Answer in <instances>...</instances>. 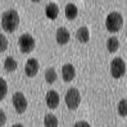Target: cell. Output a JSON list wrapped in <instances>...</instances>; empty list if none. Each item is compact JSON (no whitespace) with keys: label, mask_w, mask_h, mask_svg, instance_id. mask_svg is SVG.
Returning <instances> with one entry per match:
<instances>
[{"label":"cell","mask_w":127,"mask_h":127,"mask_svg":"<svg viewBox=\"0 0 127 127\" xmlns=\"http://www.w3.org/2000/svg\"><path fill=\"white\" fill-rule=\"evenodd\" d=\"M62 76L65 82H69L75 78V69L71 64H65L62 67Z\"/></svg>","instance_id":"obj_9"},{"label":"cell","mask_w":127,"mask_h":127,"mask_svg":"<svg viewBox=\"0 0 127 127\" xmlns=\"http://www.w3.org/2000/svg\"><path fill=\"white\" fill-rule=\"evenodd\" d=\"M65 16L69 20H72L76 18L78 15V9L73 3H68L65 6Z\"/></svg>","instance_id":"obj_13"},{"label":"cell","mask_w":127,"mask_h":127,"mask_svg":"<svg viewBox=\"0 0 127 127\" xmlns=\"http://www.w3.org/2000/svg\"><path fill=\"white\" fill-rule=\"evenodd\" d=\"M59 6L54 3H49L45 8V14L47 17L50 20H55L59 15Z\"/></svg>","instance_id":"obj_11"},{"label":"cell","mask_w":127,"mask_h":127,"mask_svg":"<svg viewBox=\"0 0 127 127\" xmlns=\"http://www.w3.org/2000/svg\"><path fill=\"white\" fill-rule=\"evenodd\" d=\"M126 63L121 58L116 57L112 60L111 64H110V71L114 78L119 79L122 77L126 73Z\"/></svg>","instance_id":"obj_4"},{"label":"cell","mask_w":127,"mask_h":127,"mask_svg":"<svg viewBox=\"0 0 127 127\" xmlns=\"http://www.w3.org/2000/svg\"><path fill=\"white\" fill-rule=\"evenodd\" d=\"M12 127H24L22 125H20V124H16V125H14Z\"/></svg>","instance_id":"obj_23"},{"label":"cell","mask_w":127,"mask_h":127,"mask_svg":"<svg viewBox=\"0 0 127 127\" xmlns=\"http://www.w3.org/2000/svg\"><path fill=\"white\" fill-rule=\"evenodd\" d=\"M6 121H7V116L3 109H0V126H4Z\"/></svg>","instance_id":"obj_21"},{"label":"cell","mask_w":127,"mask_h":127,"mask_svg":"<svg viewBox=\"0 0 127 127\" xmlns=\"http://www.w3.org/2000/svg\"><path fill=\"white\" fill-rule=\"evenodd\" d=\"M17 66H18V64L13 57L9 56L6 58L4 61L5 70H7L8 72H13V71H15L17 69Z\"/></svg>","instance_id":"obj_16"},{"label":"cell","mask_w":127,"mask_h":127,"mask_svg":"<svg viewBox=\"0 0 127 127\" xmlns=\"http://www.w3.org/2000/svg\"><path fill=\"white\" fill-rule=\"evenodd\" d=\"M58 79V75H57L56 70L54 68H48L45 71V80L48 84H53Z\"/></svg>","instance_id":"obj_17"},{"label":"cell","mask_w":127,"mask_h":127,"mask_svg":"<svg viewBox=\"0 0 127 127\" xmlns=\"http://www.w3.org/2000/svg\"><path fill=\"white\" fill-rule=\"evenodd\" d=\"M76 38L80 42L86 43L89 41L90 33L87 26H81L76 32Z\"/></svg>","instance_id":"obj_12"},{"label":"cell","mask_w":127,"mask_h":127,"mask_svg":"<svg viewBox=\"0 0 127 127\" xmlns=\"http://www.w3.org/2000/svg\"><path fill=\"white\" fill-rule=\"evenodd\" d=\"M65 103L69 109L75 110L79 107L81 101V94L76 88H70L65 94Z\"/></svg>","instance_id":"obj_3"},{"label":"cell","mask_w":127,"mask_h":127,"mask_svg":"<svg viewBox=\"0 0 127 127\" xmlns=\"http://www.w3.org/2000/svg\"><path fill=\"white\" fill-rule=\"evenodd\" d=\"M107 49L109 53H115L118 50L119 46H120V42L117 37L115 36H111L107 41Z\"/></svg>","instance_id":"obj_14"},{"label":"cell","mask_w":127,"mask_h":127,"mask_svg":"<svg viewBox=\"0 0 127 127\" xmlns=\"http://www.w3.org/2000/svg\"><path fill=\"white\" fill-rule=\"evenodd\" d=\"M118 113L122 117H126L127 115V101L125 98L120 100L118 104Z\"/></svg>","instance_id":"obj_18"},{"label":"cell","mask_w":127,"mask_h":127,"mask_svg":"<svg viewBox=\"0 0 127 127\" xmlns=\"http://www.w3.org/2000/svg\"><path fill=\"white\" fill-rule=\"evenodd\" d=\"M74 127H91V126H90L87 122L82 121V120H81V121H78V122L75 123Z\"/></svg>","instance_id":"obj_22"},{"label":"cell","mask_w":127,"mask_h":127,"mask_svg":"<svg viewBox=\"0 0 127 127\" xmlns=\"http://www.w3.org/2000/svg\"><path fill=\"white\" fill-rule=\"evenodd\" d=\"M8 40L3 34L0 33V53H3L8 48Z\"/></svg>","instance_id":"obj_20"},{"label":"cell","mask_w":127,"mask_h":127,"mask_svg":"<svg viewBox=\"0 0 127 127\" xmlns=\"http://www.w3.org/2000/svg\"><path fill=\"white\" fill-rule=\"evenodd\" d=\"M19 47L23 54H30L35 48V39L32 35L25 33L19 37Z\"/></svg>","instance_id":"obj_5"},{"label":"cell","mask_w":127,"mask_h":127,"mask_svg":"<svg viewBox=\"0 0 127 127\" xmlns=\"http://www.w3.org/2000/svg\"><path fill=\"white\" fill-rule=\"evenodd\" d=\"M8 92V86L5 80L2 77H0V101L5 97L6 94Z\"/></svg>","instance_id":"obj_19"},{"label":"cell","mask_w":127,"mask_h":127,"mask_svg":"<svg viewBox=\"0 0 127 127\" xmlns=\"http://www.w3.org/2000/svg\"><path fill=\"white\" fill-rule=\"evenodd\" d=\"M59 121L56 116L53 114H48L44 117L45 127H58Z\"/></svg>","instance_id":"obj_15"},{"label":"cell","mask_w":127,"mask_h":127,"mask_svg":"<svg viewBox=\"0 0 127 127\" xmlns=\"http://www.w3.org/2000/svg\"><path fill=\"white\" fill-rule=\"evenodd\" d=\"M70 34L69 31L65 27H59L56 32V40L57 42L60 45H64L69 41Z\"/></svg>","instance_id":"obj_10"},{"label":"cell","mask_w":127,"mask_h":127,"mask_svg":"<svg viewBox=\"0 0 127 127\" xmlns=\"http://www.w3.org/2000/svg\"><path fill=\"white\" fill-rule=\"evenodd\" d=\"M39 70V63L34 58H31L26 61L25 65V72L29 77H34Z\"/></svg>","instance_id":"obj_7"},{"label":"cell","mask_w":127,"mask_h":127,"mask_svg":"<svg viewBox=\"0 0 127 127\" xmlns=\"http://www.w3.org/2000/svg\"><path fill=\"white\" fill-rule=\"evenodd\" d=\"M122 15L118 12H112L107 16L105 21V26L109 32H117L123 26Z\"/></svg>","instance_id":"obj_2"},{"label":"cell","mask_w":127,"mask_h":127,"mask_svg":"<svg viewBox=\"0 0 127 127\" xmlns=\"http://www.w3.org/2000/svg\"><path fill=\"white\" fill-rule=\"evenodd\" d=\"M46 103L49 108L54 109L59 104V95L54 90H50L46 94Z\"/></svg>","instance_id":"obj_8"},{"label":"cell","mask_w":127,"mask_h":127,"mask_svg":"<svg viewBox=\"0 0 127 127\" xmlns=\"http://www.w3.org/2000/svg\"><path fill=\"white\" fill-rule=\"evenodd\" d=\"M2 27L6 32L12 33L17 29L20 24V16L15 9H9L2 15Z\"/></svg>","instance_id":"obj_1"},{"label":"cell","mask_w":127,"mask_h":127,"mask_svg":"<svg viewBox=\"0 0 127 127\" xmlns=\"http://www.w3.org/2000/svg\"><path fill=\"white\" fill-rule=\"evenodd\" d=\"M13 104L18 114H23L27 108V100L24 94L20 92H16L13 95Z\"/></svg>","instance_id":"obj_6"}]
</instances>
